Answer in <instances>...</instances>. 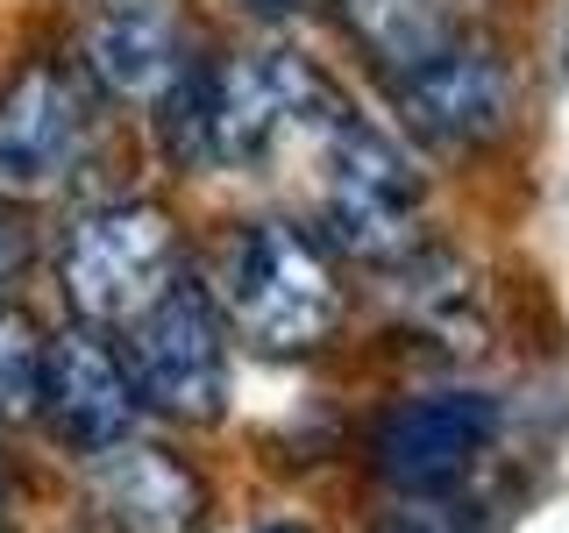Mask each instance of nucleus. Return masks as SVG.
Returning a JSON list of instances; mask_svg holds the SVG:
<instances>
[{"mask_svg": "<svg viewBox=\"0 0 569 533\" xmlns=\"http://www.w3.org/2000/svg\"><path fill=\"white\" fill-rule=\"evenodd\" d=\"M278 157L299 164V192L320 228V242L356 263H399L420 249V171L385 129L328 93L299 121V135ZM271 157V164H278Z\"/></svg>", "mask_w": 569, "mask_h": 533, "instance_id": "1", "label": "nucleus"}, {"mask_svg": "<svg viewBox=\"0 0 569 533\" xmlns=\"http://www.w3.org/2000/svg\"><path fill=\"white\" fill-rule=\"evenodd\" d=\"M328 93L335 86L292 50H242V58L221 64H192L186 86L171 93L178 107L171 142L186 164H213V171L271 164Z\"/></svg>", "mask_w": 569, "mask_h": 533, "instance_id": "2", "label": "nucleus"}, {"mask_svg": "<svg viewBox=\"0 0 569 533\" xmlns=\"http://www.w3.org/2000/svg\"><path fill=\"white\" fill-rule=\"evenodd\" d=\"M213 306L228 328L263 355H307L342 320V284L328 271V249L284 221H242L213 263Z\"/></svg>", "mask_w": 569, "mask_h": 533, "instance_id": "3", "label": "nucleus"}, {"mask_svg": "<svg viewBox=\"0 0 569 533\" xmlns=\"http://www.w3.org/2000/svg\"><path fill=\"white\" fill-rule=\"evenodd\" d=\"M64 299L79 313V328H129L142 306L171 292L178 278V228L164 207H93L58 249Z\"/></svg>", "mask_w": 569, "mask_h": 533, "instance_id": "4", "label": "nucleus"}, {"mask_svg": "<svg viewBox=\"0 0 569 533\" xmlns=\"http://www.w3.org/2000/svg\"><path fill=\"white\" fill-rule=\"evenodd\" d=\"M129 370L136 405H157L171 420H213L228 405V342H221V306L192 278H178L157 306H142L129 328Z\"/></svg>", "mask_w": 569, "mask_h": 533, "instance_id": "5", "label": "nucleus"}, {"mask_svg": "<svg viewBox=\"0 0 569 533\" xmlns=\"http://www.w3.org/2000/svg\"><path fill=\"white\" fill-rule=\"evenodd\" d=\"M93 150V100L58 64H36L0 93V200H43L71 185Z\"/></svg>", "mask_w": 569, "mask_h": 533, "instance_id": "6", "label": "nucleus"}, {"mask_svg": "<svg viewBox=\"0 0 569 533\" xmlns=\"http://www.w3.org/2000/svg\"><path fill=\"white\" fill-rule=\"evenodd\" d=\"M36 413L50 434L79 455H100L129 434L136 420V384L121 355L100 342V328H64L43 342V370H36Z\"/></svg>", "mask_w": 569, "mask_h": 533, "instance_id": "7", "label": "nucleus"}, {"mask_svg": "<svg viewBox=\"0 0 569 533\" xmlns=\"http://www.w3.org/2000/svg\"><path fill=\"white\" fill-rule=\"evenodd\" d=\"M86 512L100 533H207V484L171 449L121 434L86 470Z\"/></svg>", "mask_w": 569, "mask_h": 533, "instance_id": "8", "label": "nucleus"}, {"mask_svg": "<svg viewBox=\"0 0 569 533\" xmlns=\"http://www.w3.org/2000/svg\"><path fill=\"white\" fill-rule=\"evenodd\" d=\"M86 71L114 100H171L192 71V29L178 0H93Z\"/></svg>", "mask_w": 569, "mask_h": 533, "instance_id": "9", "label": "nucleus"}, {"mask_svg": "<svg viewBox=\"0 0 569 533\" xmlns=\"http://www.w3.org/2000/svg\"><path fill=\"white\" fill-rule=\"evenodd\" d=\"M491 441V399L477 391H420L378 426V470L399 491H449Z\"/></svg>", "mask_w": 569, "mask_h": 533, "instance_id": "10", "label": "nucleus"}, {"mask_svg": "<svg viewBox=\"0 0 569 533\" xmlns=\"http://www.w3.org/2000/svg\"><path fill=\"white\" fill-rule=\"evenodd\" d=\"M399 100L435 142H485L506 121V71L477 36H449L441 50H427L413 71H399Z\"/></svg>", "mask_w": 569, "mask_h": 533, "instance_id": "11", "label": "nucleus"}, {"mask_svg": "<svg viewBox=\"0 0 569 533\" xmlns=\"http://www.w3.org/2000/svg\"><path fill=\"white\" fill-rule=\"evenodd\" d=\"M342 14L356 22L370 50L385 58V71L399 79V71H413L427 50H441L456 36V22L435 8V0H342Z\"/></svg>", "mask_w": 569, "mask_h": 533, "instance_id": "12", "label": "nucleus"}, {"mask_svg": "<svg viewBox=\"0 0 569 533\" xmlns=\"http://www.w3.org/2000/svg\"><path fill=\"white\" fill-rule=\"evenodd\" d=\"M36 370H43V342L29 320H0V426L36 413Z\"/></svg>", "mask_w": 569, "mask_h": 533, "instance_id": "13", "label": "nucleus"}, {"mask_svg": "<svg viewBox=\"0 0 569 533\" xmlns=\"http://www.w3.org/2000/svg\"><path fill=\"white\" fill-rule=\"evenodd\" d=\"M14 263H22V235L8 228V213H0V292L14 284Z\"/></svg>", "mask_w": 569, "mask_h": 533, "instance_id": "14", "label": "nucleus"}, {"mask_svg": "<svg viewBox=\"0 0 569 533\" xmlns=\"http://www.w3.org/2000/svg\"><path fill=\"white\" fill-rule=\"evenodd\" d=\"M249 8H257V14H292L299 0H249Z\"/></svg>", "mask_w": 569, "mask_h": 533, "instance_id": "15", "label": "nucleus"}, {"mask_svg": "<svg viewBox=\"0 0 569 533\" xmlns=\"http://www.w3.org/2000/svg\"><path fill=\"white\" fill-rule=\"evenodd\" d=\"M8 505H14V497H8V476H0V526H8Z\"/></svg>", "mask_w": 569, "mask_h": 533, "instance_id": "16", "label": "nucleus"}, {"mask_svg": "<svg viewBox=\"0 0 569 533\" xmlns=\"http://www.w3.org/2000/svg\"><path fill=\"white\" fill-rule=\"evenodd\" d=\"M399 533H449V526H399Z\"/></svg>", "mask_w": 569, "mask_h": 533, "instance_id": "17", "label": "nucleus"}, {"mask_svg": "<svg viewBox=\"0 0 569 533\" xmlns=\"http://www.w3.org/2000/svg\"><path fill=\"white\" fill-rule=\"evenodd\" d=\"M271 533H307V526H271Z\"/></svg>", "mask_w": 569, "mask_h": 533, "instance_id": "18", "label": "nucleus"}]
</instances>
